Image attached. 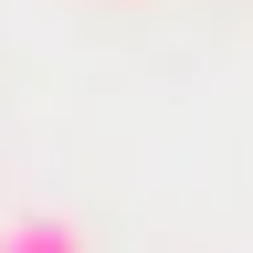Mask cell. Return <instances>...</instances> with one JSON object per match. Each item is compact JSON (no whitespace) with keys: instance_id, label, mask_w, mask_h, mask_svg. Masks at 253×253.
<instances>
[{"instance_id":"obj_1","label":"cell","mask_w":253,"mask_h":253,"mask_svg":"<svg viewBox=\"0 0 253 253\" xmlns=\"http://www.w3.org/2000/svg\"><path fill=\"white\" fill-rule=\"evenodd\" d=\"M0 253H84V232L63 211H21V221H0Z\"/></svg>"}]
</instances>
